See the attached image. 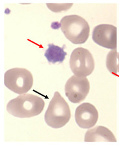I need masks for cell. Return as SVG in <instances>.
<instances>
[{
    "label": "cell",
    "mask_w": 119,
    "mask_h": 147,
    "mask_svg": "<svg viewBox=\"0 0 119 147\" xmlns=\"http://www.w3.org/2000/svg\"><path fill=\"white\" fill-rule=\"evenodd\" d=\"M44 106L45 102L41 97L28 93L10 100L7 105V111L16 117L29 118L41 113Z\"/></svg>",
    "instance_id": "cell-1"
},
{
    "label": "cell",
    "mask_w": 119,
    "mask_h": 147,
    "mask_svg": "<svg viewBox=\"0 0 119 147\" xmlns=\"http://www.w3.org/2000/svg\"><path fill=\"white\" fill-rule=\"evenodd\" d=\"M61 29L65 37L74 44H83L90 34L88 22L78 15H68L61 20Z\"/></svg>",
    "instance_id": "cell-2"
},
{
    "label": "cell",
    "mask_w": 119,
    "mask_h": 147,
    "mask_svg": "<svg viewBox=\"0 0 119 147\" xmlns=\"http://www.w3.org/2000/svg\"><path fill=\"white\" fill-rule=\"evenodd\" d=\"M70 117V109L67 101L59 92H55L46 111V123L53 128H60L69 122Z\"/></svg>",
    "instance_id": "cell-3"
},
{
    "label": "cell",
    "mask_w": 119,
    "mask_h": 147,
    "mask_svg": "<svg viewBox=\"0 0 119 147\" xmlns=\"http://www.w3.org/2000/svg\"><path fill=\"white\" fill-rule=\"evenodd\" d=\"M4 84L12 92L22 95L31 89L33 77L31 73L25 68H12L5 73Z\"/></svg>",
    "instance_id": "cell-4"
},
{
    "label": "cell",
    "mask_w": 119,
    "mask_h": 147,
    "mask_svg": "<svg viewBox=\"0 0 119 147\" xmlns=\"http://www.w3.org/2000/svg\"><path fill=\"white\" fill-rule=\"evenodd\" d=\"M70 67L74 75L85 78L93 72L95 60L90 52L83 47H78L73 51L70 58Z\"/></svg>",
    "instance_id": "cell-5"
},
{
    "label": "cell",
    "mask_w": 119,
    "mask_h": 147,
    "mask_svg": "<svg viewBox=\"0 0 119 147\" xmlns=\"http://www.w3.org/2000/svg\"><path fill=\"white\" fill-rule=\"evenodd\" d=\"M65 95L72 103H80L85 99L90 91V83L87 78L73 75L65 86Z\"/></svg>",
    "instance_id": "cell-6"
},
{
    "label": "cell",
    "mask_w": 119,
    "mask_h": 147,
    "mask_svg": "<svg viewBox=\"0 0 119 147\" xmlns=\"http://www.w3.org/2000/svg\"><path fill=\"white\" fill-rule=\"evenodd\" d=\"M92 40L96 44L109 49H116L117 29L110 24H100L92 31Z\"/></svg>",
    "instance_id": "cell-7"
},
{
    "label": "cell",
    "mask_w": 119,
    "mask_h": 147,
    "mask_svg": "<svg viewBox=\"0 0 119 147\" xmlns=\"http://www.w3.org/2000/svg\"><path fill=\"white\" fill-rule=\"evenodd\" d=\"M98 119L97 109L92 104L85 102L80 105L75 111V120L82 128H90L96 125Z\"/></svg>",
    "instance_id": "cell-8"
},
{
    "label": "cell",
    "mask_w": 119,
    "mask_h": 147,
    "mask_svg": "<svg viewBox=\"0 0 119 147\" xmlns=\"http://www.w3.org/2000/svg\"><path fill=\"white\" fill-rule=\"evenodd\" d=\"M84 141L85 142L94 141H112L116 142V139L112 131L103 126L89 129L87 131Z\"/></svg>",
    "instance_id": "cell-9"
},
{
    "label": "cell",
    "mask_w": 119,
    "mask_h": 147,
    "mask_svg": "<svg viewBox=\"0 0 119 147\" xmlns=\"http://www.w3.org/2000/svg\"><path fill=\"white\" fill-rule=\"evenodd\" d=\"M65 45L63 47L55 45L54 44H48V48L44 53L45 57L48 62L51 64L62 63L65 59L67 53L64 51Z\"/></svg>",
    "instance_id": "cell-10"
},
{
    "label": "cell",
    "mask_w": 119,
    "mask_h": 147,
    "mask_svg": "<svg viewBox=\"0 0 119 147\" xmlns=\"http://www.w3.org/2000/svg\"><path fill=\"white\" fill-rule=\"evenodd\" d=\"M106 67L109 71L114 75L119 72V53L116 49L111 51L107 54Z\"/></svg>",
    "instance_id": "cell-11"
},
{
    "label": "cell",
    "mask_w": 119,
    "mask_h": 147,
    "mask_svg": "<svg viewBox=\"0 0 119 147\" xmlns=\"http://www.w3.org/2000/svg\"><path fill=\"white\" fill-rule=\"evenodd\" d=\"M47 6L48 9L54 12H59L63 11H67V10L71 8L73 5L72 3H65V4H53V3H47Z\"/></svg>",
    "instance_id": "cell-12"
}]
</instances>
